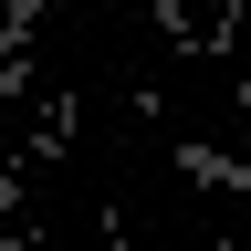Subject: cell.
Returning <instances> with one entry per match:
<instances>
[{
	"label": "cell",
	"instance_id": "cell-1",
	"mask_svg": "<svg viewBox=\"0 0 251 251\" xmlns=\"http://www.w3.org/2000/svg\"><path fill=\"white\" fill-rule=\"evenodd\" d=\"M178 168H199L209 188H230V199H251V168H230L220 147H178Z\"/></svg>",
	"mask_w": 251,
	"mask_h": 251
}]
</instances>
